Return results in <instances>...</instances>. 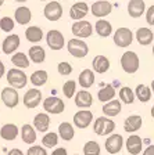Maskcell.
I'll use <instances>...</instances> for the list:
<instances>
[{
  "instance_id": "1",
  "label": "cell",
  "mask_w": 154,
  "mask_h": 155,
  "mask_svg": "<svg viewBox=\"0 0 154 155\" xmlns=\"http://www.w3.org/2000/svg\"><path fill=\"white\" fill-rule=\"evenodd\" d=\"M7 82H9L10 87L13 89H22L28 83V78H26L25 72L18 69V68H11L7 71Z\"/></svg>"
},
{
  "instance_id": "2",
  "label": "cell",
  "mask_w": 154,
  "mask_h": 155,
  "mask_svg": "<svg viewBox=\"0 0 154 155\" xmlns=\"http://www.w3.org/2000/svg\"><path fill=\"white\" fill-rule=\"evenodd\" d=\"M139 57L135 51H125L121 57V67L126 74H135L139 69Z\"/></svg>"
},
{
  "instance_id": "3",
  "label": "cell",
  "mask_w": 154,
  "mask_h": 155,
  "mask_svg": "<svg viewBox=\"0 0 154 155\" xmlns=\"http://www.w3.org/2000/svg\"><path fill=\"white\" fill-rule=\"evenodd\" d=\"M115 130V123L114 120H111L110 118L107 116H99L96 118L94 120V125H93V132L99 136H107Z\"/></svg>"
},
{
  "instance_id": "4",
  "label": "cell",
  "mask_w": 154,
  "mask_h": 155,
  "mask_svg": "<svg viewBox=\"0 0 154 155\" xmlns=\"http://www.w3.org/2000/svg\"><path fill=\"white\" fill-rule=\"evenodd\" d=\"M67 48L68 53L75 58H84L89 53V47L82 39H71L67 43Z\"/></svg>"
},
{
  "instance_id": "5",
  "label": "cell",
  "mask_w": 154,
  "mask_h": 155,
  "mask_svg": "<svg viewBox=\"0 0 154 155\" xmlns=\"http://www.w3.org/2000/svg\"><path fill=\"white\" fill-rule=\"evenodd\" d=\"M46 43H47V46L51 50L58 51V50H61L65 45L64 35H63L60 31H57V29H51V31L47 32V35H46Z\"/></svg>"
},
{
  "instance_id": "6",
  "label": "cell",
  "mask_w": 154,
  "mask_h": 155,
  "mask_svg": "<svg viewBox=\"0 0 154 155\" xmlns=\"http://www.w3.org/2000/svg\"><path fill=\"white\" fill-rule=\"evenodd\" d=\"M65 104L64 101L58 98V97H47L43 101V110L47 114H53V115H58V114L64 112Z\"/></svg>"
},
{
  "instance_id": "7",
  "label": "cell",
  "mask_w": 154,
  "mask_h": 155,
  "mask_svg": "<svg viewBox=\"0 0 154 155\" xmlns=\"http://www.w3.org/2000/svg\"><path fill=\"white\" fill-rule=\"evenodd\" d=\"M133 40V33L129 28H118L114 32V43L118 47H128Z\"/></svg>"
},
{
  "instance_id": "8",
  "label": "cell",
  "mask_w": 154,
  "mask_h": 155,
  "mask_svg": "<svg viewBox=\"0 0 154 155\" xmlns=\"http://www.w3.org/2000/svg\"><path fill=\"white\" fill-rule=\"evenodd\" d=\"M43 15L49 21H53V22L58 21L61 18V15H63V7L56 0L54 2H49L45 6V8H43Z\"/></svg>"
},
{
  "instance_id": "9",
  "label": "cell",
  "mask_w": 154,
  "mask_h": 155,
  "mask_svg": "<svg viewBox=\"0 0 154 155\" xmlns=\"http://www.w3.org/2000/svg\"><path fill=\"white\" fill-rule=\"evenodd\" d=\"M71 31L78 39H86L89 36H92L93 26H92V24L89 21H78V22H74Z\"/></svg>"
},
{
  "instance_id": "10",
  "label": "cell",
  "mask_w": 154,
  "mask_h": 155,
  "mask_svg": "<svg viewBox=\"0 0 154 155\" xmlns=\"http://www.w3.org/2000/svg\"><path fill=\"white\" fill-rule=\"evenodd\" d=\"M2 101L3 104L7 107V108H15L18 105V101H19V96H18V91L13 87H4L3 90H2Z\"/></svg>"
},
{
  "instance_id": "11",
  "label": "cell",
  "mask_w": 154,
  "mask_h": 155,
  "mask_svg": "<svg viewBox=\"0 0 154 155\" xmlns=\"http://www.w3.org/2000/svg\"><path fill=\"white\" fill-rule=\"evenodd\" d=\"M42 100V91L39 89H29L25 94H24V105L28 108V110H33L40 104Z\"/></svg>"
},
{
  "instance_id": "12",
  "label": "cell",
  "mask_w": 154,
  "mask_h": 155,
  "mask_svg": "<svg viewBox=\"0 0 154 155\" xmlns=\"http://www.w3.org/2000/svg\"><path fill=\"white\" fill-rule=\"evenodd\" d=\"M90 11L94 17L97 18H103V17L108 15L112 11V4L107 0H99V2H94L90 7Z\"/></svg>"
},
{
  "instance_id": "13",
  "label": "cell",
  "mask_w": 154,
  "mask_h": 155,
  "mask_svg": "<svg viewBox=\"0 0 154 155\" xmlns=\"http://www.w3.org/2000/svg\"><path fill=\"white\" fill-rule=\"evenodd\" d=\"M122 145H124V137L121 134H117V133L111 134L104 143V147H106L108 154H118L122 150Z\"/></svg>"
},
{
  "instance_id": "14",
  "label": "cell",
  "mask_w": 154,
  "mask_h": 155,
  "mask_svg": "<svg viewBox=\"0 0 154 155\" xmlns=\"http://www.w3.org/2000/svg\"><path fill=\"white\" fill-rule=\"evenodd\" d=\"M93 120V114L89 110H80L74 115V125L79 129H86Z\"/></svg>"
},
{
  "instance_id": "15",
  "label": "cell",
  "mask_w": 154,
  "mask_h": 155,
  "mask_svg": "<svg viewBox=\"0 0 154 155\" xmlns=\"http://www.w3.org/2000/svg\"><path fill=\"white\" fill-rule=\"evenodd\" d=\"M87 13H89V6L85 2H78V3L72 4V7L70 8V17L77 22L80 21Z\"/></svg>"
},
{
  "instance_id": "16",
  "label": "cell",
  "mask_w": 154,
  "mask_h": 155,
  "mask_svg": "<svg viewBox=\"0 0 154 155\" xmlns=\"http://www.w3.org/2000/svg\"><path fill=\"white\" fill-rule=\"evenodd\" d=\"M21 45V40H19V36L13 33V35H9L6 39L3 40V45H2V50H3L4 54H13L15 51L18 46Z\"/></svg>"
},
{
  "instance_id": "17",
  "label": "cell",
  "mask_w": 154,
  "mask_h": 155,
  "mask_svg": "<svg viewBox=\"0 0 154 155\" xmlns=\"http://www.w3.org/2000/svg\"><path fill=\"white\" fill-rule=\"evenodd\" d=\"M125 145L131 155H138V154H140V151H142L143 140H142L138 134H132V136H129L128 140L125 141Z\"/></svg>"
},
{
  "instance_id": "18",
  "label": "cell",
  "mask_w": 154,
  "mask_h": 155,
  "mask_svg": "<svg viewBox=\"0 0 154 155\" xmlns=\"http://www.w3.org/2000/svg\"><path fill=\"white\" fill-rule=\"evenodd\" d=\"M93 104V96L87 90H80L75 94V105L78 108H89Z\"/></svg>"
},
{
  "instance_id": "19",
  "label": "cell",
  "mask_w": 154,
  "mask_h": 155,
  "mask_svg": "<svg viewBox=\"0 0 154 155\" xmlns=\"http://www.w3.org/2000/svg\"><path fill=\"white\" fill-rule=\"evenodd\" d=\"M146 3L143 0H131L128 3V14L132 18H139L145 14Z\"/></svg>"
},
{
  "instance_id": "20",
  "label": "cell",
  "mask_w": 154,
  "mask_h": 155,
  "mask_svg": "<svg viewBox=\"0 0 154 155\" xmlns=\"http://www.w3.org/2000/svg\"><path fill=\"white\" fill-rule=\"evenodd\" d=\"M142 125H143V119L140 115H131L124 120V129L128 133L138 132L142 127Z\"/></svg>"
},
{
  "instance_id": "21",
  "label": "cell",
  "mask_w": 154,
  "mask_h": 155,
  "mask_svg": "<svg viewBox=\"0 0 154 155\" xmlns=\"http://www.w3.org/2000/svg\"><path fill=\"white\" fill-rule=\"evenodd\" d=\"M18 136V126L14 123H6L0 129V137L6 141H13Z\"/></svg>"
},
{
  "instance_id": "22",
  "label": "cell",
  "mask_w": 154,
  "mask_h": 155,
  "mask_svg": "<svg viewBox=\"0 0 154 155\" xmlns=\"http://www.w3.org/2000/svg\"><path fill=\"white\" fill-rule=\"evenodd\" d=\"M92 67H93V72L106 74L110 69V60L104 55H96L92 61Z\"/></svg>"
},
{
  "instance_id": "23",
  "label": "cell",
  "mask_w": 154,
  "mask_h": 155,
  "mask_svg": "<svg viewBox=\"0 0 154 155\" xmlns=\"http://www.w3.org/2000/svg\"><path fill=\"white\" fill-rule=\"evenodd\" d=\"M78 83L84 87V90H87L94 83V72L92 69H84L78 76Z\"/></svg>"
},
{
  "instance_id": "24",
  "label": "cell",
  "mask_w": 154,
  "mask_h": 155,
  "mask_svg": "<svg viewBox=\"0 0 154 155\" xmlns=\"http://www.w3.org/2000/svg\"><path fill=\"white\" fill-rule=\"evenodd\" d=\"M154 39V33L151 32V29L149 28H139L136 31V40L139 45L142 46H149L153 43Z\"/></svg>"
},
{
  "instance_id": "25",
  "label": "cell",
  "mask_w": 154,
  "mask_h": 155,
  "mask_svg": "<svg viewBox=\"0 0 154 155\" xmlns=\"http://www.w3.org/2000/svg\"><path fill=\"white\" fill-rule=\"evenodd\" d=\"M49 126H50V116L45 112H40L35 116L33 119V127H35L38 132H47Z\"/></svg>"
},
{
  "instance_id": "26",
  "label": "cell",
  "mask_w": 154,
  "mask_h": 155,
  "mask_svg": "<svg viewBox=\"0 0 154 155\" xmlns=\"http://www.w3.org/2000/svg\"><path fill=\"white\" fill-rule=\"evenodd\" d=\"M121 110H122V105H121V101L119 100H112L103 105V114H104V116H107V118L117 116L121 112Z\"/></svg>"
},
{
  "instance_id": "27",
  "label": "cell",
  "mask_w": 154,
  "mask_h": 155,
  "mask_svg": "<svg viewBox=\"0 0 154 155\" xmlns=\"http://www.w3.org/2000/svg\"><path fill=\"white\" fill-rule=\"evenodd\" d=\"M21 139L25 144H33L36 141V129L32 125L25 123L21 127Z\"/></svg>"
},
{
  "instance_id": "28",
  "label": "cell",
  "mask_w": 154,
  "mask_h": 155,
  "mask_svg": "<svg viewBox=\"0 0 154 155\" xmlns=\"http://www.w3.org/2000/svg\"><path fill=\"white\" fill-rule=\"evenodd\" d=\"M29 60L32 62H35V64H42L43 61H45L46 58V51L45 48L42 47V46H32V47L29 48Z\"/></svg>"
},
{
  "instance_id": "29",
  "label": "cell",
  "mask_w": 154,
  "mask_h": 155,
  "mask_svg": "<svg viewBox=\"0 0 154 155\" xmlns=\"http://www.w3.org/2000/svg\"><path fill=\"white\" fill-rule=\"evenodd\" d=\"M114 97H115V89H114L112 84H107V86L101 87V89L99 90V93H97V98H99V101L106 103V104L114 100Z\"/></svg>"
},
{
  "instance_id": "30",
  "label": "cell",
  "mask_w": 154,
  "mask_h": 155,
  "mask_svg": "<svg viewBox=\"0 0 154 155\" xmlns=\"http://www.w3.org/2000/svg\"><path fill=\"white\" fill-rule=\"evenodd\" d=\"M14 18L15 21L19 24V25H26V24L31 21L32 18V13H31V10L28 7H18L15 10V14H14Z\"/></svg>"
},
{
  "instance_id": "31",
  "label": "cell",
  "mask_w": 154,
  "mask_h": 155,
  "mask_svg": "<svg viewBox=\"0 0 154 155\" xmlns=\"http://www.w3.org/2000/svg\"><path fill=\"white\" fill-rule=\"evenodd\" d=\"M58 136H60L63 140L65 141H70V140L74 139L75 132H74V127L71 125L70 122H63L58 125Z\"/></svg>"
},
{
  "instance_id": "32",
  "label": "cell",
  "mask_w": 154,
  "mask_h": 155,
  "mask_svg": "<svg viewBox=\"0 0 154 155\" xmlns=\"http://www.w3.org/2000/svg\"><path fill=\"white\" fill-rule=\"evenodd\" d=\"M25 38L31 43H39L43 38V31L39 26H29L25 31Z\"/></svg>"
},
{
  "instance_id": "33",
  "label": "cell",
  "mask_w": 154,
  "mask_h": 155,
  "mask_svg": "<svg viewBox=\"0 0 154 155\" xmlns=\"http://www.w3.org/2000/svg\"><path fill=\"white\" fill-rule=\"evenodd\" d=\"M94 29H96V33L99 36H101V38H108L112 32V25L108 21H106V19H99L96 22Z\"/></svg>"
},
{
  "instance_id": "34",
  "label": "cell",
  "mask_w": 154,
  "mask_h": 155,
  "mask_svg": "<svg viewBox=\"0 0 154 155\" xmlns=\"http://www.w3.org/2000/svg\"><path fill=\"white\" fill-rule=\"evenodd\" d=\"M47 79H49V75L45 69H38V71H35L31 75V83L36 87H40L43 84H46Z\"/></svg>"
},
{
  "instance_id": "35",
  "label": "cell",
  "mask_w": 154,
  "mask_h": 155,
  "mask_svg": "<svg viewBox=\"0 0 154 155\" xmlns=\"http://www.w3.org/2000/svg\"><path fill=\"white\" fill-rule=\"evenodd\" d=\"M135 96L139 101L147 103L151 98V89L149 86H146V84H138L135 90Z\"/></svg>"
},
{
  "instance_id": "36",
  "label": "cell",
  "mask_w": 154,
  "mask_h": 155,
  "mask_svg": "<svg viewBox=\"0 0 154 155\" xmlns=\"http://www.w3.org/2000/svg\"><path fill=\"white\" fill-rule=\"evenodd\" d=\"M11 62H13V65H15L18 69H24V68L29 67V58L25 53H15V54H13Z\"/></svg>"
},
{
  "instance_id": "37",
  "label": "cell",
  "mask_w": 154,
  "mask_h": 155,
  "mask_svg": "<svg viewBox=\"0 0 154 155\" xmlns=\"http://www.w3.org/2000/svg\"><path fill=\"white\" fill-rule=\"evenodd\" d=\"M119 98H121L122 103H125V104H133V101H135V91L131 90L129 87H121V90H119Z\"/></svg>"
},
{
  "instance_id": "38",
  "label": "cell",
  "mask_w": 154,
  "mask_h": 155,
  "mask_svg": "<svg viewBox=\"0 0 154 155\" xmlns=\"http://www.w3.org/2000/svg\"><path fill=\"white\" fill-rule=\"evenodd\" d=\"M42 144L46 148H53L58 144V134L54 132H47L42 139Z\"/></svg>"
},
{
  "instance_id": "39",
  "label": "cell",
  "mask_w": 154,
  "mask_h": 155,
  "mask_svg": "<svg viewBox=\"0 0 154 155\" xmlns=\"http://www.w3.org/2000/svg\"><path fill=\"white\" fill-rule=\"evenodd\" d=\"M100 151H101V148H100V145L97 141H87L86 144L84 145V154L85 155H100Z\"/></svg>"
},
{
  "instance_id": "40",
  "label": "cell",
  "mask_w": 154,
  "mask_h": 155,
  "mask_svg": "<svg viewBox=\"0 0 154 155\" xmlns=\"http://www.w3.org/2000/svg\"><path fill=\"white\" fill-rule=\"evenodd\" d=\"M75 91H77V83H75V81L65 82L64 86H63V93H64V96L67 97V98H72Z\"/></svg>"
},
{
  "instance_id": "41",
  "label": "cell",
  "mask_w": 154,
  "mask_h": 155,
  "mask_svg": "<svg viewBox=\"0 0 154 155\" xmlns=\"http://www.w3.org/2000/svg\"><path fill=\"white\" fill-rule=\"evenodd\" d=\"M14 25H15V22L10 17H3V18L0 19V29L4 31V32H11L14 29Z\"/></svg>"
},
{
  "instance_id": "42",
  "label": "cell",
  "mask_w": 154,
  "mask_h": 155,
  "mask_svg": "<svg viewBox=\"0 0 154 155\" xmlns=\"http://www.w3.org/2000/svg\"><path fill=\"white\" fill-rule=\"evenodd\" d=\"M57 71L61 76H68V75H71V72H72V65L67 61H63L57 65Z\"/></svg>"
},
{
  "instance_id": "43",
  "label": "cell",
  "mask_w": 154,
  "mask_h": 155,
  "mask_svg": "<svg viewBox=\"0 0 154 155\" xmlns=\"http://www.w3.org/2000/svg\"><path fill=\"white\" fill-rule=\"evenodd\" d=\"M26 155H47L45 147H40V145H32L29 147L28 151H26Z\"/></svg>"
},
{
  "instance_id": "44",
  "label": "cell",
  "mask_w": 154,
  "mask_h": 155,
  "mask_svg": "<svg viewBox=\"0 0 154 155\" xmlns=\"http://www.w3.org/2000/svg\"><path fill=\"white\" fill-rule=\"evenodd\" d=\"M146 21L149 25L154 26V6H150L146 10Z\"/></svg>"
},
{
  "instance_id": "45",
  "label": "cell",
  "mask_w": 154,
  "mask_h": 155,
  "mask_svg": "<svg viewBox=\"0 0 154 155\" xmlns=\"http://www.w3.org/2000/svg\"><path fill=\"white\" fill-rule=\"evenodd\" d=\"M51 155H68V154H67V150L60 147V148H56L54 151L51 152Z\"/></svg>"
},
{
  "instance_id": "46",
  "label": "cell",
  "mask_w": 154,
  "mask_h": 155,
  "mask_svg": "<svg viewBox=\"0 0 154 155\" xmlns=\"http://www.w3.org/2000/svg\"><path fill=\"white\" fill-rule=\"evenodd\" d=\"M143 155H154V144L149 145L147 148L143 151Z\"/></svg>"
},
{
  "instance_id": "47",
  "label": "cell",
  "mask_w": 154,
  "mask_h": 155,
  "mask_svg": "<svg viewBox=\"0 0 154 155\" xmlns=\"http://www.w3.org/2000/svg\"><path fill=\"white\" fill-rule=\"evenodd\" d=\"M7 155H24V152L19 148H13V150H10V151L7 152Z\"/></svg>"
},
{
  "instance_id": "48",
  "label": "cell",
  "mask_w": 154,
  "mask_h": 155,
  "mask_svg": "<svg viewBox=\"0 0 154 155\" xmlns=\"http://www.w3.org/2000/svg\"><path fill=\"white\" fill-rule=\"evenodd\" d=\"M4 72H6V68H4V64L0 61V78L4 76Z\"/></svg>"
},
{
  "instance_id": "49",
  "label": "cell",
  "mask_w": 154,
  "mask_h": 155,
  "mask_svg": "<svg viewBox=\"0 0 154 155\" xmlns=\"http://www.w3.org/2000/svg\"><path fill=\"white\" fill-rule=\"evenodd\" d=\"M151 90H153V93H154V81L151 82Z\"/></svg>"
},
{
  "instance_id": "50",
  "label": "cell",
  "mask_w": 154,
  "mask_h": 155,
  "mask_svg": "<svg viewBox=\"0 0 154 155\" xmlns=\"http://www.w3.org/2000/svg\"><path fill=\"white\" fill-rule=\"evenodd\" d=\"M151 116L154 118V105H153V108H151Z\"/></svg>"
},
{
  "instance_id": "51",
  "label": "cell",
  "mask_w": 154,
  "mask_h": 155,
  "mask_svg": "<svg viewBox=\"0 0 154 155\" xmlns=\"http://www.w3.org/2000/svg\"><path fill=\"white\" fill-rule=\"evenodd\" d=\"M3 4H4V3H3V2H0V6H3Z\"/></svg>"
},
{
  "instance_id": "52",
  "label": "cell",
  "mask_w": 154,
  "mask_h": 155,
  "mask_svg": "<svg viewBox=\"0 0 154 155\" xmlns=\"http://www.w3.org/2000/svg\"><path fill=\"white\" fill-rule=\"evenodd\" d=\"M153 55H154V45H153Z\"/></svg>"
},
{
  "instance_id": "53",
  "label": "cell",
  "mask_w": 154,
  "mask_h": 155,
  "mask_svg": "<svg viewBox=\"0 0 154 155\" xmlns=\"http://www.w3.org/2000/svg\"><path fill=\"white\" fill-rule=\"evenodd\" d=\"M74 155H78V154H74Z\"/></svg>"
}]
</instances>
